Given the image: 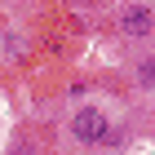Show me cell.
Here are the masks:
<instances>
[{
	"instance_id": "obj_1",
	"label": "cell",
	"mask_w": 155,
	"mask_h": 155,
	"mask_svg": "<svg viewBox=\"0 0 155 155\" xmlns=\"http://www.w3.org/2000/svg\"><path fill=\"white\" fill-rule=\"evenodd\" d=\"M107 129H111V120L102 115L97 107H80V111L71 115V142H75V146H102Z\"/></svg>"
},
{
	"instance_id": "obj_2",
	"label": "cell",
	"mask_w": 155,
	"mask_h": 155,
	"mask_svg": "<svg viewBox=\"0 0 155 155\" xmlns=\"http://www.w3.org/2000/svg\"><path fill=\"white\" fill-rule=\"evenodd\" d=\"M115 27H120L129 40H146V36L155 31V9H151V5H142V0H133V5H124V9H120Z\"/></svg>"
},
{
	"instance_id": "obj_3",
	"label": "cell",
	"mask_w": 155,
	"mask_h": 155,
	"mask_svg": "<svg viewBox=\"0 0 155 155\" xmlns=\"http://www.w3.org/2000/svg\"><path fill=\"white\" fill-rule=\"evenodd\" d=\"M137 84L155 93V53H151V58H142V62H137Z\"/></svg>"
},
{
	"instance_id": "obj_4",
	"label": "cell",
	"mask_w": 155,
	"mask_h": 155,
	"mask_svg": "<svg viewBox=\"0 0 155 155\" xmlns=\"http://www.w3.org/2000/svg\"><path fill=\"white\" fill-rule=\"evenodd\" d=\"M93 5H107V0H93Z\"/></svg>"
}]
</instances>
